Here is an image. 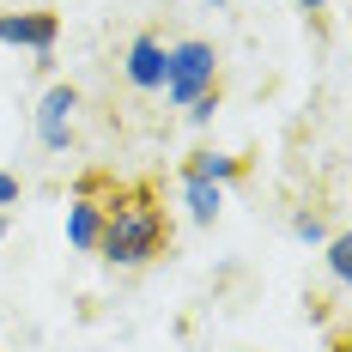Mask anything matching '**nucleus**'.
<instances>
[{
    "label": "nucleus",
    "mask_w": 352,
    "mask_h": 352,
    "mask_svg": "<svg viewBox=\"0 0 352 352\" xmlns=\"http://www.w3.org/2000/svg\"><path fill=\"white\" fill-rule=\"evenodd\" d=\"M98 231H104V201L91 195V182H79V201L67 207V237H73V249H91V255H98Z\"/></svg>",
    "instance_id": "obj_6"
},
{
    "label": "nucleus",
    "mask_w": 352,
    "mask_h": 352,
    "mask_svg": "<svg viewBox=\"0 0 352 352\" xmlns=\"http://www.w3.org/2000/svg\"><path fill=\"white\" fill-rule=\"evenodd\" d=\"M0 237H6V219H0Z\"/></svg>",
    "instance_id": "obj_14"
},
{
    "label": "nucleus",
    "mask_w": 352,
    "mask_h": 352,
    "mask_svg": "<svg viewBox=\"0 0 352 352\" xmlns=\"http://www.w3.org/2000/svg\"><path fill=\"white\" fill-rule=\"evenodd\" d=\"M292 231H298V237H310V243H316V237H322V219H316V212H304V219H298V225H292Z\"/></svg>",
    "instance_id": "obj_10"
},
{
    "label": "nucleus",
    "mask_w": 352,
    "mask_h": 352,
    "mask_svg": "<svg viewBox=\"0 0 352 352\" xmlns=\"http://www.w3.org/2000/svg\"><path fill=\"white\" fill-rule=\"evenodd\" d=\"M237 170H243V164L225 158V152H195V158L182 164V176H201V182H231Z\"/></svg>",
    "instance_id": "obj_8"
},
{
    "label": "nucleus",
    "mask_w": 352,
    "mask_h": 352,
    "mask_svg": "<svg viewBox=\"0 0 352 352\" xmlns=\"http://www.w3.org/2000/svg\"><path fill=\"white\" fill-rule=\"evenodd\" d=\"M73 109H79V91H73L67 79H61V85H49V91H43V104H36V140L61 152L67 134H73Z\"/></svg>",
    "instance_id": "obj_3"
},
{
    "label": "nucleus",
    "mask_w": 352,
    "mask_h": 352,
    "mask_svg": "<svg viewBox=\"0 0 352 352\" xmlns=\"http://www.w3.org/2000/svg\"><path fill=\"white\" fill-rule=\"evenodd\" d=\"M328 267H334V280H346V274H352V243H346V237L328 243Z\"/></svg>",
    "instance_id": "obj_9"
},
{
    "label": "nucleus",
    "mask_w": 352,
    "mask_h": 352,
    "mask_svg": "<svg viewBox=\"0 0 352 352\" xmlns=\"http://www.w3.org/2000/svg\"><path fill=\"white\" fill-rule=\"evenodd\" d=\"M182 195H188V212H195L201 225H212V219H219V207H225L219 182H201V176H182Z\"/></svg>",
    "instance_id": "obj_7"
},
{
    "label": "nucleus",
    "mask_w": 352,
    "mask_h": 352,
    "mask_svg": "<svg viewBox=\"0 0 352 352\" xmlns=\"http://www.w3.org/2000/svg\"><path fill=\"white\" fill-rule=\"evenodd\" d=\"M298 6H304V12H322V6H328V0H298Z\"/></svg>",
    "instance_id": "obj_13"
},
{
    "label": "nucleus",
    "mask_w": 352,
    "mask_h": 352,
    "mask_svg": "<svg viewBox=\"0 0 352 352\" xmlns=\"http://www.w3.org/2000/svg\"><path fill=\"white\" fill-rule=\"evenodd\" d=\"M212 109H219V91H212V98H201V104H188V122H207Z\"/></svg>",
    "instance_id": "obj_11"
},
{
    "label": "nucleus",
    "mask_w": 352,
    "mask_h": 352,
    "mask_svg": "<svg viewBox=\"0 0 352 352\" xmlns=\"http://www.w3.org/2000/svg\"><path fill=\"white\" fill-rule=\"evenodd\" d=\"M164 36H152V31H140L134 43H128V85L134 91H158L164 85Z\"/></svg>",
    "instance_id": "obj_5"
},
{
    "label": "nucleus",
    "mask_w": 352,
    "mask_h": 352,
    "mask_svg": "<svg viewBox=\"0 0 352 352\" xmlns=\"http://www.w3.org/2000/svg\"><path fill=\"white\" fill-rule=\"evenodd\" d=\"M12 201H19V176L0 170V207H12Z\"/></svg>",
    "instance_id": "obj_12"
},
{
    "label": "nucleus",
    "mask_w": 352,
    "mask_h": 352,
    "mask_svg": "<svg viewBox=\"0 0 352 352\" xmlns=\"http://www.w3.org/2000/svg\"><path fill=\"white\" fill-rule=\"evenodd\" d=\"M55 36H61V19L55 12H0V43H19V49L49 55Z\"/></svg>",
    "instance_id": "obj_4"
},
{
    "label": "nucleus",
    "mask_w": 352,
    "mask_h": 352,
    "mask_svg": "<svg viewBox=\"0 0 352 352\" xmlns=\"http://www.w3.org/2000/svg\"><path fill=\"white\" fill-rule=\"evenodd\" d=\"M170 212L158 201V182H109L104 201V231H98V255L109 267H146L170 249Z\"/></svg>",
    "instance_id": "obj_1"
},
{
    "label": "nucleus",
    "mask_w": 352,
    "mask_h": 352,
    "mask_svg": "<svg viewBox=\"0 0 352 352\" xmlns=\"http://www.w3.org/2000/svg\"><path fill=\"white\" fill-rule=\"evenodd\" d=\"M158 91H170V104H201L219 91V49L201 43V36H188V43H176L170 55H164V85Z\"/></svg>",
    "instance_id": "obj_2"
}]
</instances>
